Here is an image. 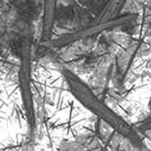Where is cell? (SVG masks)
Segmentation results:
<instances>
[{
	"mask_svg": "<svg viewBox=\"0 0 151 151\" xmlns=\"http://www.w3.org/2000/svg\"><path fill=\"white\" fill-rule=\"evenodd\" d=\"M134 126L145 137V133H151V116L141 120L137 124H134Z\"/></svg>",
	"mask_w": 151,
	"mask_h": 151,
	"instance_id": "5b68a950",
	"label": "cell"
},
{
	"mask_svg": "<svg viewBox=\"0 0 151 151\" xmlns=\"http://www.w3.org/2000/svg\"><path fill=\"white\" fill-rule=\"evenodd\" d=\"M142 47H143V42L141 40H137L124 47V50L120 51V53L113 59V82L117 89L124 88L127 77L130 75L133 64L137 60V57L140 54Z\"/></svg>",
	"mask_w": 151,
	"mask_h": 151,
	"instance_id": "7a4b0ae2",
	"label": "cell"
},
{
	"mask_svg": "<svg viewBox=\"0 0 151 151\" xmlns=\"http://www.w3.org/2000/svg\"><path fill=\"white\" fill-rule=\"evenodd\" d=\"M95 134L99 139L103 145L109 151H142L132 142L115 131L103 121L96 119Z\"/></svg>",
	"mask_w": 151,
	"mask_h": 151,
	"instance_id": "3957f363",
	"label": "cell"
},
{
	"mask_svg": "<svg viewBox=\"0 0 151 151\" xmlns=\"http://www.w3.org/2000/svg\"><path fill=\"white\" fill-rule=\"evenodd\" d=\"M63 75L69 85L71 93L83 106L96 116V119L103 121L115 131L129 139L135 147L142 151H149L145 145V137L134 125L130 124L117 113H115L111 107L106 105L103 98L94 93V90L87 83L82 81L78 76L69 69L63 70Z\"/></svg>",
	"mask_w": 151,
	"mask_h": 151,
	"instance_id": "6da1fadb",
	"label": "cell"
},
{
	"mask_svg": "<svg viewBox=\"0 0 151 151\" xmlns=\"http://www.w3.org/2000/svg\"><path fill=\"white\" fill-rule=\"evenodd\" d=\"M129 0H108L101 13L96 17L95 23H103L109 19H114L122 15V10L125 8Z\"/></svg>",
	"mask_w": 151,
	"mask_h": 151,
	"instance_id": "277c9868",
	"label": "cell"
}]
</instances>
